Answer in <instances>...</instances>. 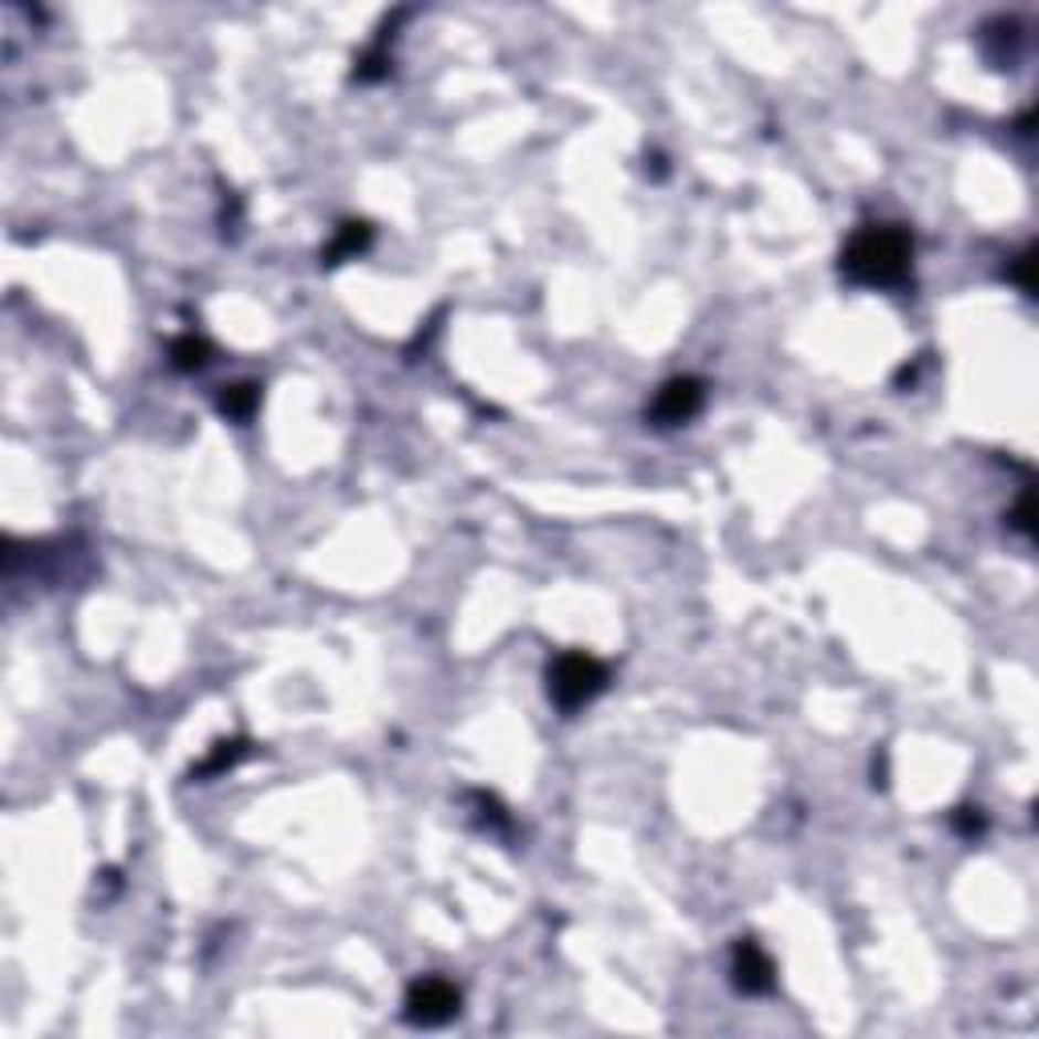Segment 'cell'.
Segmentation results:
<instances>
[{
  "mask_svg": "<svg viewBox=\"0 0 1039 1039\" xmlns=\"http://www.w3.org/2000/svg\"><path fill=\"white\" fill-rule=\"evenodd\" d=\"M840 273L861 288H898L914 273V236L902 224H865L840 248Z\"/></svg>",
  "mask_w": 1039,
  "mask_h": 1039,
  "instance_id": "obj_1",
  "label": "cell"
},
{
  "mask_svg": "<svg viewBox=\"0 0 1039 1039\" xmlns=\"http://www.w3.org/2000/svg\"><path fill=\"white\" fill-rule=\"evenodd\" d=\"M544 682H549V699L556 702L564 714H573V711H581V707H589V702L609 687V666L585 650H564L549 662Z\"/></svg>",
  "mask_w": 1039,
  "mask_h": 1039,
  "instance_id": "obj_2",
  "label": "cell"
},
{
  "mask_svg": "<svg viewBox=\"0 0 1039 1039\" xmlns=\"http://www.w3.org/2000/svg\"><path fill=\"white\" fill-rule=\"evenodd\" d=\"M459 1007H464V995H459V987H455L452 978H443V975L414 978L411 987H406V999H402V1015H406V1024H414V1027L452 1024L455 1015H459Z\"/></svg>",
  "mask_w": 1039,
  "mask_h": 1039,
  "instance_id": "obj_3",
  "label": "cell"
},
{
  "mask_svg": "<svg viewBox=\"0 0 1039 1039\" xmlns=\"http://www.w3.org/2000/svg\"><path fill=\"white\" fill-rule=\"evenodd\" d=\"M702 402H707V382H702V378H695V374L670 378V382L658 386L646 418H650L654 426H662V431L687 426L690 418L702 411Z\"/></svg>",
  "mask_w": 1039,
  "mask_h": 1039,
  "instance_id": "obj_4",
  "label": "cell"
},
{
  "mask_svg": "<svg viewBox=\"0 0 1039 1039\" xmlns=\"http://www.w3.org/2000/svg\"><path fill=\"white\" fill-rule=\"evenodd\" d=\"M731 983L739 995H772L776 990V963L755 939H739L731 951Z\"/></svg>",
  "mask_w": 1039,
  "mask_h": 1039,
  "instance_id": "obj_5",
  "label": "cell"
},
{
  "mask_svg": "<svg viewBox=\"0 0 1039 1039\" xmlns=\"http://www.w3.org/2000/svg\"><path fill=\"white\" fill-rule=\"evenodd\" d=\"M978 45H983V53H987V57L999 65V70L1015 65V57H1019V45H1024L1019 21H1015V17H995V21H987V25L978 29Z\"/></svg>",
  "mask_w": 1039,
  "mask_h": 1039,
  "instance_id": "obj_6",
  "label": "cell"
},
{
  "mask_svg": "<svg viewBox=\"0 0 1039 1039\" xmlns=\"http://www.w3.org/2000/svg\"><path fill=\"white\" fill-rule=\"evenodd\" d=\"M370 240H374V227L365 224V220H346V224L338 227V236L329 240V248L321 252V264L353 261V256H362V252L370 248Z\"/></svg>",
  "mask_w": 1039,
  "mask_h": 1039,
  "instance_id": "obj_7",
  "label": "cell"
},
{
  "mask_svg": "<svg viewBox=\"0 0 1039 1039\" xmlns=\"http://www.w3.org/2000/svg\"><path fill=\"white\" fill-rule=\"evenodd\" d=\"M261 406V386L256 382H232V386H220L215 394V411L232 418V423H248Z\"/></svg>",
  "mask_w": 1039,
  "mask_h": 1039,
  "instance_id": "obj_8",
  "label": "cell"
},
{
  "mask_svg": "<svg viewBox=\"0 0 1039 1039\" xmlns=\"http://www.w3.org/2000/svg\"><path fill=\"white\" fill-rule=\"evenodd\" d=\"M208 362H212V346L203 338L183 333V338L171 341V365H176L179 374H195V370H203Z\"/></svg>",
  "mask_w": 1039,
  "mask_h": 1039,
  "instance_id": "obj_9",
  "label": "cell"
},
{
  "mask_svg": "<svg viewBox=\"0 0 1039 1039\" xmlns=\"http://www.w3.org/2000/svg\"><path fill=\"white\" fill-rule=\"evenodd\" d=\"M248 755V743L244 739H232V743H215L212 755L203 760L200 767H191V780H203V776H215V772H224V767H236L240 760Z\"/></svg>",
  "mask_w": 1039,
  "mask_h": 1039,
  "instance_id": "obj_10",
  "label": "cell"
},
{
  "mask_svg": "<svg viewBox=\"0 0 1039 1039\" xmlns=\"http://www.w3.org/2000/svg\"><path fill=\"white\" fill-rule=\"evenodd\" d=\"M1031 268H1036V248L1019 252V256L1011 261V268H1007V276H1011L1024 293H1036V276H1031Z\"/></svg>",
  "mask_w": 1039,
  "mask_h": 1039,
  "instance_id": "obj_11",
  "label": "cell"
},
{
  "mask_svg": "<svg viewBox=\"0 0 1039 1039\" xmlns=\"http://www.w3.org/2000/svg\"><path fill=\"white\" fill-rule=\"evenodd\" d=\"M951 825L958 837H983V828H987V820H983V813L978 808H958V813L951 816Z\"/></svg>",
  "mask_w": 1039,
  "mask_h": 1039,
  "instance_id": "obj_12",
  "label": "cell"
},
{
  "mask_svg": "<svg viewBox=\"0 0 1039 1039\" xmlns=\"http://www.w3.org/2000/svg\"><path fill=\"white\" fill-rule=\"evenodd\" d=\"M1011 528H1019L1024 537H1031V532H1036V500H1031V491H1024V496H1019V503H1015Z\"/></svg>",
  "mask_w": 1039,
  "mask_h": 1039,
  "instance_id": "obj_13",
  "label": "cell"
}]
</instances>
